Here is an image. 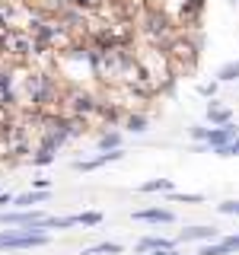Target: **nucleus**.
<instances>
[{
    "label": "nucleus",
    "mask_w": 239,
    "mask_h": 255,
    "mask_svg": "<svg viewBox=\"0 0 239 255\" xmlns=\"http://www.w3.org/2000/svg\"><path fill=\"white\" fill-rule=\"evenodd\" d=\"M48 236L38 233V230L32 227H16V230H3L0 233V249H38V246H45Z\"/></svg>",
    "instance_id": "nucleus-1"
},
{
    "label": "nucleus",
    "mask_w": 239,
    "mask_h": 255,
    "mask_svg": "<svg viewBox=\"0 0 239 255\" xmlns=\"http://www.w3.org/2000/svg\"><path fill=\"white\" fill-rule=\"evenodd\" d=\"M0 54H6V58H13V61H26L32 54V38L22 35L16 26L0 32Z\"/></svg>",
    "instance_id": "nucleus-2"
},
{
    "label": "nucleus",
    "mask_w": 239,
    "mask_h": 255,
    "mask_svg": "<svg viewBox=\"0 0 239 255\" xmlns=\"http://www.w3.org/2000/svg\"><path fill=\"white\" fill-rule=\"evenodd\" d=\"M0 223H3V227H38V230H45L48 217H45V214H38V211L16 207L13 214H0Z\"/></svg>",
    "instance_id": "nucleus-3"
},
{
    "label": "nucleus",
    "mask_w": 239,
    "mask_h": 255,
    "mask_svg": "<svg viewBox=\"0 0 239 255\" xmlns=\"http://www.w3.org/2000/svg\"><path fill=\"white\" fill-rule=\"evenodd\" d=\"M239 137V128L233 122H227V125H217V128H211V134H207V147H223V143H233Z\"/></svg>",
    "instance_id": "nucleus-4"
},
{
    "label": "nucleus",
    "mask_w": 239,
    "mask_h": 255,
    "mask_svg": "<svg viewBox=\"0 0 239 255\" xmlns=\"http://www.w3.org/2000/svg\"><path fill=\"white\" fill-rule=\"evenodd\" d=\"M115 159H121V147H118V150H102L99 156H93V159H83V163H77V169H80V172H93V169H102V166L115 163Z\"/></svg>",
    "instance_id": "nucleus-5"
},
{
    "label": "nucleus",
    "mask_w": 239,
    "mask_h": 255,
    "mask_svg": "<svg viewBox=\"0 0 239 255\" xmlns=\"http://www.w3.org/2000/svg\"><path fill=\"white\" fill-rule=\"evenodd\" d=\"M182 243H211V239H217V230L214 227H185L179 233Z\"/></svg>",
    "instance_id": "nucleus-6"
},
{
    "label": "nucleus",
    "mask_w": 239,
    "mask_h": 255,
    "mask_svg": "<svg viewBox=\"0 0 239 255\" xmlns=\"http://www.w3.org/2000/svg\"><path fill=\"white\" fill-rule=\"evenodd\" d=\"M134 220H147V223H172L175 214L163 211V207H143V211H134Z\"/></svg>",
    "instance_id": "nucleus-7"
},
{
    "label": "nucleus",
    "mask_w": 239,
    "mask_h": 255,
    "mask_svg": "<svg viewBox=\"0 0 239 255\" xmlns=\"http://www.w3.org/2000/svg\"><path fill=\"white\" fill-rule=\"evenodd\" d=\"M48 201V188H35V191H22L13 198L16 207H32V204H45Z\"/></svg>",
    "instance_id": "nucleus-8"
},
{
    "label": "nucleus",
    "mask_w": 239,
    "mask_h": 255,
    "mask_svg": "<svg viewBox=\"0 0 239 255\" xmlns=\"http://www.w3.org/2000/svg\"><path fill=\"white\" fill-rule=\"evenodd\" d=\"M137 191H143V195H159V191H175V185H172V179H150V182H140L137 185Z\"/></svg>",
    "instance_id": "nucleus-9"
},
{
    "label": "nucleus",
    "mask_w": 239,
    "mask_h": 255,
    "mask_svg": "<svg viewBox=\"0 0 239 255\" xmlns=\"http://www.w3.org/2000/svg\"><path fill=\"white\" fill-rule=\"evenodd\" d=\"M207 122L211 125H227V122H233V112L227 106H220V102H211V106H207Z\"/></svg>",
    "instance_id": "nucleus-10"
},
{
    "label": "nucleus",
    "mask_w": 239,
    "mask_h": 255,
    "mask_svg": "<svg viewBox=\"0 0 239 255\" xmlns=\"http://www.w3.org/2000/svg\"><path fill=\"white\" fill-rule=\"evenodd\" d=\"M153 249H175L172 246V239H159V236H143L137 239V252H153Z\"/></svg>",
    "instance_id": "nucleus-11"
},
{
    "label": "nucleus",
    "mask_w": 239,
    "mask_h": 255,
    "mask_svg": "<svg viewBox=\"0 0 239 255\" xmlns=\"http://www.w3.org/2000/svg\"><path fill=\"white\" fill-rule=\"evenodd\" d=\"M217 80L220 83H230V80H239V61H230L217 70Z\"/></svg>",
    "instance_id": "nucleus-12"
},
{
    "label": "nucleus",
    "mask_w": 239,
    "mask_h": 255,
    "mask_svg": "<svg viewBox=\"0 0 239 255\" xmlns=\"http://www.w3.org/2000/svg\"><path fill=\"white\" fill-rule=\"evenodd\" d=\"M233 249L227 246V239H220V243H211V246H201L198 255H230Z\"/></svg>",
    "instance_id": "nucleus-13"
},
{
    "label": "nucleus",
    "mask_w": 239,
    "mask_h": 255,
    "mask_svg": "<svg viewBox=\"0 0 239 255\" xmlns=\"http://www.w3.org/2000/svg\"><path fill=\"white\" fill-rule=\"evenodd\" d=\"M118 252H121L118 243H99V246H93V249H86L83 255H118Z\"/></svg>",
    "instance_id": "nucleus-14"
},
{
    "label": "nucleus",
    "mask_w": 239,
    "mask_h": 255,
    "mask_svg": "<svg viewBox=\"0 0 239 255\" xmlns=\"http://www.w3.org/2000/svg\"><path fill=\"white\" fill-rule=\"evenodd\" d=\"M102 223V214L99 211H83L77 214V227H99Z\"/></svg>",
    "instance_id": "nucleus-15"
},
{
    "label": "nucleus",
    "mask_w": 239,
    "mask_h": 255,
    "mask_svg": "<svg viewBox=\"0 0 239 255\" xmlns=\"http://www.w3.org/2000/svg\"><path fill=\"white\" fill-rule=\"evenodd\" d=\"M118 147H121V134L118 131H109L99 137V150H118Z\"/></svg>",
    "instance_id": "nucleus-16"
},
{
    "label": "nucleus",
    "mask_w": 239,
    "mask_h": 255,
    "mask_svg": "<svg viewBox=\"0 0 239 255\" xmlns=\"http://www.w3.org/2000/svg\"><path fill=\"white\" fill-rule=\"evenodd\" d=\"M127 131H134V134H140V131H147V115H127V122H124Z\"/></svg>",
    "instance_id": "nucleus-17"
},
{
    "label": "nucleus",
    "mask_w": 239,
    "mask_h": 255,
    "mask_svg": "<svg viewBox=\"0 0 239 255\" xmlns=\"http://www.w3.org/2000/svg\"><path fill=\"white\" fill-rule=\"evenodd\" d=\"M51 159H54V150H45V147H38V150H35V156H32V163H35V166H48Z\"/></svg>",
    "instance_id": "nucleus-18"
},
{
    "label": "nucleus",
    "mask_w": 239,
    "mask_h": 255,
    "mask_svg": "<svg viewBox=\"0 0 239 255\" xmlns=\"http://www.w3.org/2000/svg\"><path fill=\"white\" fill-rule=\"evenodd\" d=\"M169 198L172 201H185V204H201L204 201L201 195H179V191H169Z\"/></svg>",
    "instance_id": "nucleus-19"
},
{
    "label": "nucleus",
    "mask_w": 239,
    "mask_h": 255,
    "mask_svg": "<svg viewBox=\"0 0 239 255\" xmlns=\"http://www.w3.org/2000/svg\"><path fill=\"white\" fill-rule=\"evenodd\" d=\"M188 134H191V140H204L207 143V134H211V128H188Z\"/></svg>",
    "instance_id": "nucleus-20"
},
{
    "label": "nucleus",
    "mask_w": 239,
    "mask_h": 255,
    "mask_svg": "<svg viewBox=\"0 0 239 255\" xmlns=\"http://www.w3.org/2000/svg\"><path fill=\"white\" fill-rule=\"evenodd\" d=\"M217 83H220V80H214V83H201L198 93H201V96H214V93H217Z\"/></svg>",
    "instance_id": "nucleus-21"
},
{
    "label": "nucleus",
    "mask_w": 239,
    "mask_h": 255,
    "mask_svg": "<svg viewBox=\"0 0 239 255\" xmlns=\"http://www.w3.org/2000/svg\"><path fill=\"white\" fill-rule=\"evenodd\" d=\"M236 204H239V201H223L217 211H220V214H233V217H236Z\"/></svg>",
    "instance_id": "nucleus-22"
},
{
    "label": "nucleus",
    "mask_w": 239,
    "mask_h": 255,
    "mask_svg": "<svg viewBox=\"0 0 239 255\" xmlns=\"http://www.w3.org/2000/svg\"><path fill=\"white\" fill-rule=\"evenodd\" d=\"M227 246H230L233 252H239V233H236V236H227Z\"/></svg>",
    "instance_id": "nucleus-23"
},
{
    "label": "nucleus",
    "mask_w": 239,
    "mask_h": 255,
    "mask_svg": "<svg viewBox=\"0 0 239 255\" xmlns=\"http://www.w3.org/2000/svg\"><path fill=\"white\" fill-rule=\"evenodd\" d=\"M3 204H13V195H6V191H0V207Z\"/></svg>",
    "instance_id": "nucleus-24"
},
{
    "label": "nucleus",
    "mask_w": 239,
    "mask_h": 255,
    "mask_svg": "<svg viewBox=\"0 0 239 255\" xmlns=\"http://www.w3.org/2000/svg\"><path fill=\"white\" fill-rule=\"evenodd\" d=\"M143 255H172V249H153V252H143Z\"/></svg>",
    "instance_id": "nucleus-25"
},
{
    "label": "nucleus",
    "mask_w": 239,
    "mask_h": 255,
    "mask_svg": "<svg viewBox=\"0 0 239 255\" xmlns=\"http://www.w3.org/2000/svg\"><path fill=\"white\" fill-rule=\"evenodd\" d=\"M233 153H236V156H239V137H236V140H233Z\"/></svg>",
    "instance_id": "nucleus-26"
},
{
    "label": "nucleus",
    "mask_w": 239,
    "mask_h": 255,
    "mask_svg": "<svg viewBox=\"0 0 239 255\" xmlns=\"http://www.w3.org/2000/svg\"><path fill=\"white\" fill-rule=\"evenodd\" d=\"M236 217H239V204H236Z\"/></svg>",
    "instance_id": "nucleus-27"
},
{
    "label": "nucleus",
    "mask_w": 239,
    "mask_h": 255,
    "mask_svg": "<svg viewBox=\"0 0 239 255\" xmlns=\"http://www.w3.org/2000/svg\"><path fill=\"white\" fill-rule=\"evenodd\" d=\"M233 3H236V0H233Z\"/></svg>",
    "instance_id": "nucleus-28"
}]
</instances>
